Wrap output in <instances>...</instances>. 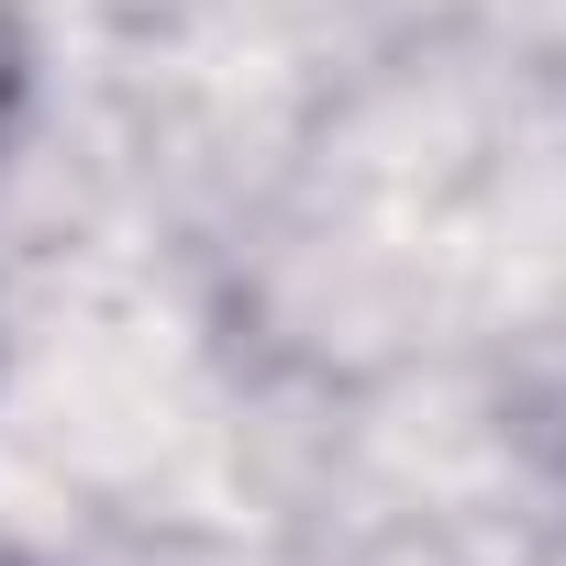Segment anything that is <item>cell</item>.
Instances as JSON below:
<instances>
[{"label": "cell", "instance_id": "6da1fadb", "mask_svg": "<svg viewBox=\"0 0 566 566\" xmlns=\"http://www.w3.org/2000/svg\"><path fill=\"white\" fill-rule=\"evenodd\" d=\"M12 90H23V45H12V23H0V112H12Z\"/></svg>", "mask_w": 566, "mask_h": 566}]
</instances>
